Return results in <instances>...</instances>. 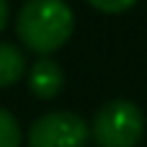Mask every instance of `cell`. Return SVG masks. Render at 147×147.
Returning <instances> with one entry per match:
<instances>
[{
	"instance_id": "cell-4",
	"label": "cell",
	"mask_w": 147,
	"mask_h": 147,
	"mask_svg": "<svg viewBox=\"0 0 147 147\" xmlns=\"http://www.w3.org/2000/svg\"><path fill=\"white\" fill-rule=\"evenodd\" d=\"M26 83H28V90L41 98V101H52L62 93L65 88V70L59 67L57 59L52 57H41L36 59L28 72H26Z\"/></svg>"
},
{
	"instance_id": "cell-8",
	"label": "cell",
	"mask_w": 147,
	"mask_h": 147,
	"mask_svg": "<svg viewBox=\"0 0 147 147\" xmlns=\"http://www.w3.org/2000/svg\"><path fill=\"white\" fill-rule=\"evenodd\" d=\"M8 21H10V3L8 0H0V31L8 26Z\"/></svg>"
},
{
	"instance_id": "cell-5",
	"label": "cell",
	"mask_w": 147,
	"mask_h": 147,
	"mask_svg": "<svg viewBox=\"0 0 147 147\" xmlns=\"http://www.w3.org/2000/svg\"><path fill=\"white\" fill-rule=\"evenodd\" d=\"M23 75H26L23 52L10 41H0V88L16 85Z\"/></svg>"
},
{
	"instance_id": "cell-6",
	"label": "cell",
	"mask_w": 147,
	"mask_h": 147,
	"mask_svg": "<svg viewBox=\"0 0 147 147\" xmlns=\"http://www.w3.org/2000/svg\"><path fill=\"white\" fill-rule=\"evenodd\" d=\"M0 147H21V127L18 119L0 106Z\"/></svg>"
},
{
	"instance_id": "cell-7",
	"label": "cell",
	"mask_w": 147,
	"mask_h": 147,
	"mask_svg": "<svg viewBox=\"0 0 147 147\" xmlns=\"http://www.w3.org/2000/svg\"><path fill=\"white\" fill-rule=\"evenodd\" d=\"M90 8L101 10V13H109V16H119V13H127L129 8L137 5V0H85Z\"/></svg>"
},
{
	"instance_id": "cell-1",
	"label": "cell",
	"mask_w": 147,
	"mask_h": 147,
	"mask_svg": "<svg viewBox=\"0 0 147 147\" xmlns=\"http://www.w3.org/2000/svg\"><path fill=\"white\" fill-rule=\"evenodd\" d=\"M75 31V13L67 0H26L16 16L18 41L41 57L62 49Z\"/></svg>"
},
{
	"instance_id": "cell-3",
	"label": "cell",
	"mask_w": 147,
	"mask_h": 147,
	"mask_svg": "<svg viewBox=\"0 0 147 147\" xmlns=\"http://www.w3.org/2000/svg\"><path fill=\"white\" fill-rule=\"evenodd\" d=\"M90 127L72 111H49L39 116L26 134V147H85Z\"/></svg>"
},
{
	"instance_id": "cell-2",
	"label": "cell",
	"mask_w": 147,
	"mask_h": 147,
	"mask_svg": "<svg viewBox=\"0 0 147 147\" xmlns=\"http://www.w3.org/2000/svg\"><path fill=\"white\" fill-rule=\"evenodd\" d=\"M90 137L98 147H137L145 137V114L134 101H106L90 121Z\"/></svg>"
}]
</instances>
